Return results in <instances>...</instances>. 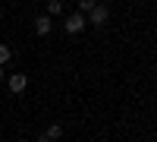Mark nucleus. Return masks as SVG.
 Instances as JSON below:
<instances>
[{
	"label": "nucleus",
	"mask_w": 157,
	"mask_h": 142,
	"mask_svg": "<svg viewBox=\"0 0 157 142\" xmlns=\"http://www.w3.org/2000/svg\"><path fill=\"white\" fill-rule=\"evenodd\" d=\"M6 85H10L13 95H22L25 88H29V76H25V73H10L6 76Z\"/></svg>",
	"instance_id": "2"
},
{
	"label": "nucleus",
	"mask_w": 157,
	"mask_h": 142,
	"mask_svg": "<svg viewBox=\"0 0 157 142\" xmlns=\"http://www.w3.org/2000/svg\"><path fill=\"white\" fill-rule=\"evenodd\" d=\"M98 6V0H78V10L82 13H88V10H94Z\"/></svg>",
	"instance_id": "8"
},
{
	"label": "nucleus",
	"mask_w": 157,
	"mask_h": 142,
	"mask_svg": "<svg viewBox=\"0 0 157 142\" xmlns=\"http://www.w3.org/2000/svg\"><path fill=\"white\" fill-rule=\"evenodd\" d=\"M57 13H63V3L60 0H50L47 3V16H57Z\"/></svg>",
	"instance_id": "7"
},
{
	"label": "nucleus",
	"mask_w": 157,
	"mask_h": 142,
	"mask_svg": "<svg viewBox=\"0 0 157 142\" xmlns=\"http://www.w3.org/2000/svg\"><path fill=\"white\" fill-rule=\"evenodd\" d=\"M85 19H88L91 25H104V22H107V19H110V10H107V6H104V3H98L94 10H88V16H85Z\"/></svg>",
	"instance_id": "3"
},
{
	"label": "nucleus",
	"mask_w": 157,
	"mask_h": 142,
	"mask_svg": "<svg viewBox=\"0 0 157 142\" xmlns=\"http://www.w3.org/2000/svg\"><path fill=\"white\" fill-rule=\"evenodd\" d=\"M10 57H13V51H10L6 44H0V67H6V63H10Z\"/></svg>",
	"instance_id": "6"
},
{
	"label": "nucleus",
	"mask_w": 157,
	"mask_h": 142,
	"mask_svg": "<svg viewBox=\"0 0 157 142\" xmlns=\"http://www.w3.org/2000/svg\"><path fill=\"white\" fill-rule=\"evenodd\" d=\"M85 25H88L85 13H69V16H66V22H63V29H66L69 35H78V32L85 29Z\"/></svg>",
	"instance_id": "1"
},
{
	"label": "nucleus",
	"mask_w": 157,
	"mask_h": 142,
	"mask_svg": "<svg viewBox=\"0 0 157 142\" xmlns=\"http://www.w3.org/2000/svg\"><path fill=\"white\" fill-rule=\"evenodd\" d=\"M3 79H6V70H3V67H0V82H3Z\"/></svg>",
	"instance_id": "9"
},
{
	"label": "nucleus",
	"mask_w": 157,
	"mask_h": 142,
	"mask_svg": "<svg viewBox=\"0 0 157 142\" xmlns=\"http://www.w3.org/2000/svg\"><path fill=\"white\" fill-rule=\"evenodd\" d=\"M50 29H54V19H50V16H38V22H35V32H38V35H47Z\"/></svg>",
	"instance_id": "4"
},
{
	"label": "nucleus",
	"mask_w": 157,
	"mask_h": 142,
	"mask_svg": "<svg viewBox=\"0 0 157 142\" xmlns=\"http://www.w3.org/2000/svg\"><path fill=\"white\" fill-rule=\"evenodd\" d=\"M38 142H50V139H47V136H41V139H38Z\"/></svg>",
	"instance_id": "10"
},
{
	"label": "nucleus",
	"mask_w": 157,
	"mask_h": 142,
	"mask_svg": "<svg viewBox=\"0 0 157 142\" xmlns=\"http://www.w3.org/2000/svg\"><path fill=\"white\" fill-rule=\"evenodd\" d=\"M44 136H47L50 142H57V139L63 136V126H60V123H50V126H47V133H44Z\"/></svg>",
	"instance_id": "5"
}]
</instances>
